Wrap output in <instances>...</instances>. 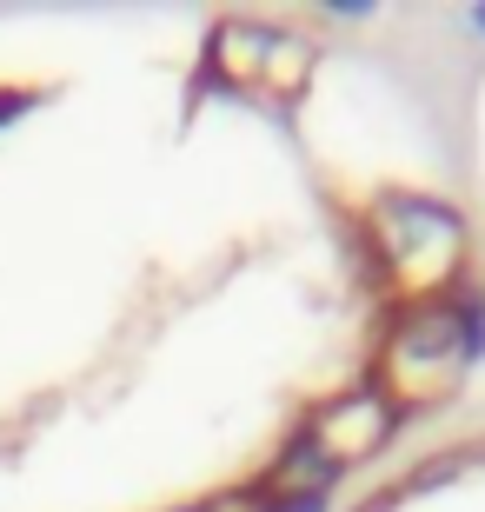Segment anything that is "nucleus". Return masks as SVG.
Here are the masks:
<instances>
[{"instance_id": "nucleus-1", "label": "nucleus", "mask_w": 485, "mask_h": 512, "mask_svg": "<svg viewBox=\"0 0 485 512\" xmlns=\"http://www.w3.org/2000/svg\"><path fill=\"white\" fill-rule=\"evenodd\" d=\"M359 512H485V426L412 453L366 493Z\"/></svg>"}]
</instances>
